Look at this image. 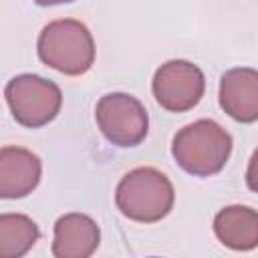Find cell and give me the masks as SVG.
Instances as JSON below:
<instances>
[{
	"label": "cell",
	"instance_id": "obj_13",
	"mask_svg": "<svg viewBox=\"0 0 258 258\" xmlns=\"http://www.w3.org/2000/svg\"><path fill=\"white\" fill-rule=\"evenodd\" d=\"M38 6H56V4H67V2H75V0H34Z\"/></svg>",
	"mask_w": 258,
	"mask_h": 258
},
{
	"label": "cell",
	"instance_id": "obj_9",
	"mask_svg": "<svg viewBox=\"0 0 258 258\" xmlns=\"http://www.w3.org/2000/svg\"><path fill=\"white\" fill-rule=\"evenodd\" d=\"M101 242L97 222L85 214L71 212L54 222L52 254L56 258H89Z\"/></svg>",
	"mask_w": 258,
	"mask_h": 258
},
{
	"label": "cell",
	"instance_id": "obj_2",
	"mask_svg": "<svg viewBox=\"0 0 258 258\" xmlns=\"http://www.w3.org/2000/svg\"><path fill=\"white\" fill-rule=\"evenodd\" d=\"M175 202V189L165 173L155 167H135L121 177L115 189L117 210L141 224L163 220Z\"/></svg>",
	"mask_w": 258,
	"mask_h": 258
},
{
	"label": "cell",
	"instance_id": "obj_1",
	"mask_svg": "<svg viewBox=\"0 0 258 258\" xmlns=\"http://www.w3.org/2000/svg\"><path fill=\"white\" fill-rule=\"evenodd\" d=\"M232 153V135L212 119H200L173 135L171 155L175 163L196 177L220 173Z\"/></svg>",
	"mask_w": 258,
	"mask_h": 258
},
{
	"label": "cell",
	"instance_id": "obj_12",
	"mask_svg": "<svg viewBox=\"0 0 258 258\" xmlns=\"http://www.w3.org/2000/svg\"><path fill=\"white\" fill-rule=\"evenodd\" d=\"M246 183L252 191L258 194V149L252 153L250 161H248V169H246Z\"/></svg>",
	"mask_w": 258,
	"mask_h": 258
},
{
	"label": "cell",
	"instance_id": "obj_4",
	"mask_svg": "<svg viewBox=\"0 0 258 258\" xmlns=\"http://www.w3.org/2000/svg\"><path fill=\"white\" fill-rule=\"evenodd\" d=\"M6 103L16 123L28 129L48 125L62 107V93L56 83L38 75H18L4 89Z\"/></svg>",
	"mask_w": 258,
	"mask_h": 258
},
{
	"label": "cell",
	"instance_id": "obj_5",
	"mask_svg": "<svg viewBox=\"0 0 258 258\" xmlns=\"http://www.w3.org/2000/svg\"><path fill=\"white\" fill-rule=\"evenodd\" d=\"M95 121L105 139L117 147H135L149 131V115L143 103L127 93L103 95L95 107Z\"/></svg>",
	"mask_w": 258,
	"mask_h": 258
},
{
	"label": "cell",
	"instance_id": "obj_7",
	"mask_svg": "<svg viewBox=\"0 0 258 258\" xmlns=\"http://www.w3.org/2000/svg\"><path fill=\"white\" fill-rule=\"evenodd\" d=\"M40 175L42 163L32 151L14 145L0 149V198H26L38 185Z\"/></svg>",
	"mask_w": 258,
	"mask_h": 258
},
{
	"label": "cell",
	"instance_id": "obj_10",
	"mask_svg": "<svg viewBox=\"0 0 258 258\" xmlns=\"http://www.w3.org/2000/svg\"><path fill=\"white\" fill-rule=\"evenodd\" d=\"M214 234L230 250H254L258 248V212L248 206L222 208L214 218Z\"/></svg>",
	"mask_w": 258,
	"mask_h": 258
},
{
	"label": "cell",
	"instance_id": "obj_11",
	"mask_svg": "<svg viewBox=\"0 0 258 258\" xmlns=\"http://www.w3.org/2000/svg\"><path fill=\"white\" fill-rule=\"evenodd\" d=\"M40 232L34 220L24 214L0 216V258H20L38 240Z\"/></svg>",
	"mask_w": 258,
	"mask_h": 258
},
{
	"label": "cell",
	"instance_id": "obj_3",
	"mask_svg": "<svg viewBox=\"0 0 258 258\" xmlns=\"http://www.w3.org/2000/svg\"><path fill=\"white\" fill-rule=\"evenodd\" d=\"M38 58L69 77L85 75L95 62V40L89 28L75 18L48 22L36 42Z\"/></svg>",
	"mask_w": 258,
	"mask_h": 258
},
{
	"label": "cell",
	"instance_id": "obj_8",
	"mask_svg": "<svg viewBox=\"0 0 258 258\" xmlns=\"http://www.w3.org/2000/svg\"><path fill=\"white\" fill-rule=\"evenodd\" d=\"M220 107L238 123L258 121V71L230 69L220 79Z\"/></svg>",
	"mask_w": 258,
	"mask_h": 258
},
{
	"label": "cell",
	"instance_id": "obj_6",
	"mask_svg": "<svg viewBox=\"0 0 258 258\" xmlns=\"http://www.w3.org/2000/svg\"><path fill=\"white\" fill-rule=\"evenodd\" d=\"M155 101L171 113H183L194 109L206 91V79L198 64L173 58L161 64L151 81Z\"/></svg>",
	"mask_w": 258,
	"mask_h": 258
}]
</instances>
